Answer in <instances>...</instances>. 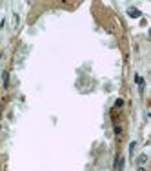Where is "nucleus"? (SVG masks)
I'll return each instance as SVG.
<instances>
[{
  "mask_svg": "<svg viewBox=\"0 0 151 171\" xmlns=\"http://www.w3.org/2000/svg\"><path fill=\"white\" fill-rule=\"evenodd\" d=\"M138 171H144V167H140V169H138Z\"/></svg>",
  "mask_w": 151,
  "mask_h": 171,
  "instance_id": "nucleus-7",
  "label": "nucleus"
},
{
  "mask_svg": "<svg viewBox=\"0 0 151 171\" xmlns=\"http://www.w3.org/2000/svg\"><path fill=\"white\" fill-rule=\"evenodd\" d=\"M146 160H147V157H146V155H140V164H144Z\"/></svg>",
  "mask_w": 151,
  "mask_h": 171,
  "instance_id": "nucleus-5",
  "label": "nucleus"
},
{
  "mask_svg": "<svg viewBox=\"0 0 151 171\" xmlns=\"http://www.w3.org/2000/svg\"><path fill=\"white\" fill-rule=\"evenodd\" d=\"M137 82H138V89H140V91H144V78L137 77Z\"/></svg>",
  "mask_w": 151,
  "mask_h": 171,
  "instance_id": "nucleus-3",
  "label": "nucleus"
},
{
  "mask_svg": "<svg viewBox=\"0 0 151 171\" xmlns=\"http://www.w3.org/2000/svg\"><path fill=\"white\" fill-rule=\"evenodd\" d=\"M133 151H135V142H131V146H129V153L133 155Z\"/></svg>",
  "mask_w": 151,
  "mask_h": 171,
  "instance_id": "nucleus-6",
  "label": "nucleus"
},
{
  "mask_svg": "<svg viewBox=\"0 0 151 171\" xmlns=\"http://www.w3.org/2000/svg\"><path fill=\"white\" fill-rule=\"evenodd\" d=\"M128 15H129L131 18H140L142 17L140 9H137V7H128Z\"/></svg>",
  "mask_w": 151,
  "mask_h": 171,
  "instance_id": "nucleus-1",
  "label": "nucleus"
},
{
  "mask_svg": "<svg viewBox=\"0 0 151 171\" xmlns=\"http://www.w3.org/2000/svg\"><path fill=\"white\" fill-rule=\"evenodd\" d=\"M115 167H116V171H122V167H124V158L120 157H116V164H115Z\"/></svg>",
  "mask_w": 151,
  "mask_h": 171,
  "instance_id": "nucleus-2",
  "label": "nucleus"
},
{
  "mask_svg": "<svg viewBox=\"0 0 151 171\" xmlns=\"http://www.w3.org/2000/svg\"><path fill=\"white\" fill-rule=\"evenodd\" d=\"M115 133H116V137H119V138H120V133H122V129H120L119 126H115Z\"/></svg>",
  "mask_w": 151,
  "mask_h": 171,
  "instance_id": "nucleus-4",
  "label": "nucleus"
}]
</instances>
